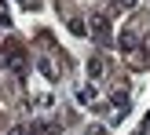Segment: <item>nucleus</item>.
I'll return each instance as SVG.
<instances>
[{
	"label": "nucleus",
	"mask_w": 150,
	"mask_h": 135,
	"mask_svg": "<svg viewBox=\"0 0 150 135\" xmlns=\"http://www.w3.org/2000/svg\"><path fill=\"white\" fill-rule=\"evenodd\" d=\"M77 99H81V102H84V106H88V102L95 99V88H92V84H84V88H81V91H77Z\"/></svg>",
	"instance_id": "obj_1"
}]
</instances>
